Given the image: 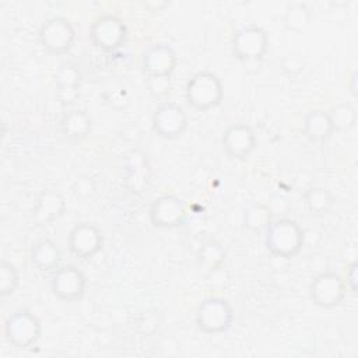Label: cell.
Returning <instances> with one entry per match:
<instances>
[{
    "label": "cell",
    "instance_id": "cell-1",
    "mask_svg": "<svg viewBox=\"0 0 358 358\" xmlns=\"http://www.w3.org/2000/svg\"><path fill=\"white\" fill-rule=\"evenodd\" d=\"M305 241L301 225L291 218L271 221L264 231V246L275 257L291 259L296 256Z\"/></svg>",
    "mask_w": 358,
    "mask_h": 358
},
{
    "label": "cell",
    "instance_id": "cell-2",
    "mask_svg": "<svg viewBox=\"0 0 358 358\" xmlns=\"http://www.w3.org/2000/svg\"><path fill=\"white\" fill-rule=\"evenodd\" d=\"M222 96L224 87L221 78L210 70L194 73L185 87L186 103L197 112H207L217 108L221 105Z\"/></svg>",
    "mask_w": 358,
    "mask_h": 358
},
{
    "label": "cell",
    "instance_id": "cell-3",
    "mask_svg": "<svg viewBox=\"0 0 358 358\" xmlns=\"http://www.w3.org/2000/svg\"><path fill=\"white\" fill-rule=\"evenodd\" d=\"M235 320L231 303L221 296L204 298L196 310V326L200 331L214 336L227 333Z\"/></svg>",
    "mask_w": 358,
    "mask_h": 358
},
{
    "label": "cell",
    "instance_id": "cell-4",
    "mask_svg": "<svg viewBox=\"0 0 358 358\" xmlns=\"http://www.w3.org/2000/svg\"><path fill=\"white\" fill-rule=\"evenodd\" d=\"M6 340L18 350L32 348L41 338V320L28 309H17L4 322Z\"/></svg>",
    "mask_w": 358,
    "mask_h": 358
},
{
    "label": "cell",
    "instance_id": "cell-5",
    "mask_svg": "<svg viewBox=\"0 0 358 358\" xmlns=\"http://www.w3.org/2000/svg\"><path fill=\"white\" fill-rule=\"evenodd\" d=\"M39 43L52 55L67 53L76 42V28L70 20L55 15L42 22L38 31Z\"/></svg>",
    "mask_w": 358,
    "mask_h": 358
},
{
    "label": "cell",
    "instance_id": "cell-6",
    "mask_svg": "<svg viewBox=\"0 0 358 358\" xmlns=\"http://www.w3.org/2000/svg\"><path fill=\"white\" fill-rule=\"evenodd\" d=\"M231 49L238 60L259 62L267 53L268 35L256 24L243 25L234 34Z\"/></svg>",
    "mask_w": 358,
    "mask_h": 358
},
{
    "label": "cell",
    "instance_id": "cell-7",
    "mask_svg": "<svg viewBox=\"0 0 358 358\" xmlns=\"http://www.w3.org/2000/svg\"><path fill=\"white\" fill-rule=\"evenodd\" d=\"M92 45L103 52H115L127 39V27L122 18L113 14H103L94 20L90 27Z\"/></svg>",
    "mask_w": 358,
    "mask_h": 358
},
{
    "label": "cell",
    "instance_id": "cell-8",
    "mask_svg": "<svg viewBox=\"0 0 358 358\" xmlns=\"http://www.w3.org/2000/svg\"><path fill=\"white\" fill-rule=\"evenodd\" d=\"M309 296L312 302L319 308H337L344 302L347 296L345 280L333 271L320 273L310 281Z\"/></svg>",
    "mask_w": 358,
    "mask_h": 358
},
{
    "label": "cell",
    "instance_id": "cell-9",
    "mask_svg": "<svg viewBox=\"0 0 358 358\" xmlns=\"http://www.w3.org/2000/svg\"><path fill=\"white\" fill-rule=\"evenodd\" d=\"M151 126L158 137L175 140L187 130L189 117L179 103L164 102L154 110L151 116Z\"/></svg>",
    "mask_w": 358,
    "mask_h": 358
},
{
    "label": "cell",
    "instance_id": "cell-10",
    "mask_svg": "<svg viewBox=\"0 0 358 358\" xmlns=\"http://www.w3.org/2000/svg\"><path fill=\"white\" fill-rule=\"evenodd\" d=\"M52 294L63 302L80 301L87 289L85 274L73 264L60 266L50 277Z\"/></svg>",
    "mask_w": 358,
    "mask_h": 358
},
{
    "label": "cell",
    "instance_id": "cell-11",
    "mask_svg": "<svg viewBox=\"0 0 358 358\" xmlns=\"http://www.w3.org/2000/svg\"><path fill=\"white\" fill-rule=\"evenodd\" d=\"M148 217L155 228L172 229L186 222L187 213L182 199L175 194H162L150 204Z\"/></svg>",
    "mask_w": 358,
    "mask_h": 358
},
{
    "label": "cell",
    "instance_id": "cell-12",
    "mask_svg": "<svg viewBox=\"0 0 358 358\" xmlns=\"http://www.w3.org/2000/svg\"><path fill=\"white\" fill-rule=\"evenodd\" d=\"M123 183L133 194H143L151 183V165L147 155L141 150H131L124 155Z\"/></svg>",
    "mask_w": 358,
    "mask_h": 358
},
{
    "label": "cell",
    "instance_id": "cell-13",
    "mask_svg": "<svg viewBox=\"0 0 358 358\" xmlns=\"http://www.w3.org/2000/svg\"><path fill=\"white\" fill-rule=\"evenodd\" d=\"M67 246L78 259H91L102 249L103 234L95 224L78 222L69 232Z\"/></svg>",
    "mask_w": 358,
    "mask_h": 358
},
{
    "label": "cell",
    "instance_id": "cell-14",
    "mask_svg": "<svg viewBox=\"0 0 358 358\" xmlns=\"http://www.w3.org/2000/svg\"><path fill=\"white\" fill-rule=\"evenodd\" d=\"M224 152L232 159H246L257 145L252 126L246 123L229 124L221 137Z\"/></svg>",
    "mask_w": 358,
    "mask_h": 358
},
{
    "label": "cell",
    "instance_id": "cell-15",
    "mask_svg": "<svg viewBox=\"0 0 358 358\" xmlns=\"http://www.w3.org/2000/svg\"><path fill=\"white\" fill-rule=\"evenodd\" d=\"M178 66V56L173 48L166 43L151 45L141 59L143 73L147 78L171 77Z\"/></svg>",
    "mask_w": 358,
    "mask_h": 358
},
{
    "label": "cell",
    "instance_id": "cell-16",
    "mask_svg": "<svg viewBox=\"0 0 358 358\" xmlns=\"http://www.w3.org/2000/svg\"><path fill=\"white\" fill-rule=\"evenodd\" d=\"M64 196L57 190L46 189L42 190L36 197V203L31 213V221L36 227H43L62 217L64 214Z\"/></svg>",
    "mask_w": 358,
    "mask_h": 358
},
{
    "label": "cell",
    "instance_id": "cell-17",
    "mask_svg": "<svg viewBox=\"0 0 358 358\" xmlns=\"http://www.w3.org/2000/svg\"><path fill=\"white\" fill-rule=\"evenodd\" d=\"M81 74L74 64L64 63L57 69L55 76L56 95L63 105H70L71 102H74L78 95Z\"/></svg>",
    "mask_w": 358,
    "mask_h": 358
},
{
    "label": "cell",
    "instance_id": "cell-18",
    "mask_svg": "<svg viewBox=\"0 0 358 358\" xmlns=\"http://www.w3.org/2000/svg\"><path fill=\"white\" fill-rule=\"evenodd\" d=\"M302 131L303 136L313 143H324L336 133L329 112L323 109H313L306 113Z\"/></svg>",
    "mask_w": 358,
    "mask_h": 358
},
{
    "label": "cell",
    "instance_id": "cell-19",
    "mask_svg": "<svg viewBox=\"0 0 358 358\" xmlns=\"http://www.w3.org/2000/svg\"><path fill=\"white\" fill-rule=\"evenodd\" d=\"M60 130L66 138L81 141L90 136L92 130V120L83 109H71L63 113L60 119Z\"/></svg>",
    "mask_w": 358,
    "mask_h": 358
},
{
    "label": "cell",
    "instance_id": "cell-20",
    "mask_svg": "<svg viewBox=\"0 0 358 358\" xmlns=\"http://www.w3.org/2000/svg\"><path fill=\"white\" fill-rule=\"evenodd\" d=\"M62 260L59 246L50 239L38 241L31 249V262L39 271L56 270Z\"/></svg>",
    "mask_w": 358,
    "mask_h": 358
},
{
    "label": "cell",
    "instance_id": "cell-21",
    "mask_svg": "<svg viewBox=\"0 0 358 358\" xmlns=\"http://www.w3.org/2000/svg\"><path fill=\"white\" fill-rule=\"evenodd\" d=\"M303 207L305 210L315 217H322L326 215L334 206V196L333 193L320 186H312L308 187L302 196Z\"/></svg>",
    "mask_w": 358,
    "mask_h": 358
},
{
    "label": "cell",
    "instance_id": "cell-22",
    "mask_svg": "<svg viewBox=\"0 0 358 358\" xmlns=\"http://www.w3.org/2000/svg\"><path fill=\"white\" fill-rule=\"evenodd\" d=\"M199 266L210 273L220 270L227 259V252L222 245L214 239L203 242L196 253Z\"/></svg>",
    "mask_w": 358,
    "mask_h": 358
},
{
    "label": "cell",
    "instance_id": "cell-23",
    "mask_svg": "<svg viewBox=\"0 0 358 358\" xmlns=\"http://www.w3.org/2000/svg\"><path fill=\"white\" fill-rule=\"evenodd\" d=\"M271 222V210L264 203H250L243 211V225L252 232L266 231Z\"/></svg>",
    "mask_w": 358,
    "mask_h": 358
},
{
    "label": "cell",
    "instance_id": "cell-24",
    "mask_svg": "<svg viewBox=\"0 0 358 358\" xmlns=\"http://www.w3.org/2000/svg\"><path fill=\"white\" fill-rule=\"evenodd\" d=\"M327 112L334 131H350L357 124V110L351 103H338Z\"/></svg>",
    "mask_w": 358,
    "mask_h": 358
},
{
    "label": "cell",
    "instance_id": "cell-25",
    "mask_svg": "<svg viewBox=\"0 0 358 358\" xmlns=\"http://www.w3.org/2000/svg\"><path fill=\"white\" fill-rule=\"evenodd\" d=\"M310 20V11L303 3H292L284 15V25L291 31H301Z\"/></svg>",
    "mask_w": 358,
    "mask_h": 358
},
{
    "label": "cell",
    "instance_id": "cell-26",
    "mask_svg": "<svg viewBox=\"0 0 358 358\" xmlns=\"http://www.w3.org/2000/svg\"><path fill=\"white\" fill-rule=\"evenodd\" d=\"M18 285H20V273L17 267L11 262L3 259L0 264V296L6 298L13 295L18 288Z\"/></svg>",
    "mask_w": 358,
    "mask_h": 358
},
{
    "label": "cell",
    "instance_id": "cell-27",
    "mask_svg": "<svg viewBox=\"0 0 358 358\" xmlns=\"http://www.w3.org/2000/svg\"><path fill=\"white\" fill-rule=\"evenodd\" d=\"M71 189L77 197L88 199L95 193L96 186H95L94 178H91L90 175H80L74 179Z\"/></svg>",
    "mask_w": 358,
    "mask_h": 358
},
{
    "label": "cell",
    "instance_id": "cell-28",
    "mask_svg": "<svg viewBox=\"0 0 358 358\" xmlns=\"http://www.w3.org/2000/svg\"><path fill=\"white\" fill-rule=\"evenodd\" d=\"M147 87H148V92L154 98H164L169 94V91L172 88L171 77H151V78H147Z\"/></svg>",
    "mask_w": 358,
    "mask_h": 358
},
{
    "label": "cell",
    "instance_id": "cell-29",
    "mask_svg": "<svg viewBox=\"0 0 358 358\" xmlns=\"http://www.w3.org/2000/svg\"><path fill=\"white\" fill-rule=\"evenodd\" d=\"M152 324L158 326V312L157 310H145V312H143L141 316H140V320H138V326L143 329V333L150 334L148 326H151L152 331H155L157 329Z\"/></svg>",
    "mask_w": 358,
    "mask_h": 358
},
{
    "label": "cell",
    "instance_id": "cell-30",
    "mask_svg": "<svg viewBox=\"0 0 358 358\" xmlns=\"http://www.w3.org/2000/svg\"><path fill=\"white\" fill-rule=\"evenodd\" d=\"M347 289H350L354 295H357L358 289V263L354 260L347 267V281H345Z\"/></svg>",
    "mask_w": 358,
    "mask_h": 358
},
{
    "label": "cell",
    "instance_id": "cell-31",
    "mask_svg": "<svg viewBox=\"0 0 358 358\" xmlns=\"http://www.w3.org/2000/svg\"><path fill=\"white\" fill-rule=\"evenodd\" d=\"M150 11H161L164 10L169 3L168 1H144L143 3Z\"/></svg>",
    "mask_w": 358,
    "mask_h": 358
},
{
    "label": "cell",
    "instance_id": "cell-32",
    "mask_svg": "<svg viewBox=\"0 0 358 358\" xmlns=\"http://www.w3.org/2000/svg\"><path fill=\"white\" fill-rule=\"evenodd\" d=\"M357 71H352L351 76H350V84H348V88H350V92L352 94V96H357Z\"/></svg>",
    "mask_w": 358,
    "mask_h": 358
}]
</instances>
